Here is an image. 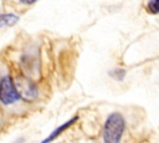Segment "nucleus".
Segmentation results:
<instances>
[{
    "mask_svg": "<svg viewBox=\"0 0 159 143\" xmlns=\"http://www.w3.org/2000/svg\"><path fill=\"white\" fill-rule=\"evenodd\" d=\"M125 129V121L118 112L111 113L104 123L102 139L103 143H119Z\"/></svg>",
    "mask_w": 159,
    "mask_h": 143,
    "instance_id": "f257e3e1",
    "label": "nucleus"
},
{
    "mask_svg": "<svg viewBox=\"0 0 159 143\" xmlns=\"http://www.w3.org/2000/svg\"><path fill=\"white\" fill-rule=\"evenodd\" d=\"M19 99L21 98L12 77L9 75L2 76L0 78V102L2 104H12Z\"/></svg>",
    "mask_w": 159,
    "mask_h": 143,
    "instance_id": "f03ea898",
    "label": "nucleus"
},
{
    "mask_svg": "<svg viewBox=\"0 0 159 143\" xmlns=\"http://www.w3.org/2000/svg\"><path fill=\"white\" fill-rule=\"evenodd\" d=\"M15 86H16V90H17L21 99H25V101H29V102L36 99V97L39 95L37 87L29 78L22 77V76L21 77L19 76V78L15 82Z\"/></svg>",
    "mask_w": 159,
    "mask_h": 143,
    "instance_id": "7ed1b4c3",
    "label": "nucleus"
},
{
    "mask_svg": "<svg viewBox=\"0 0 159 143\" xmlns=\"http://www.w3.org/2000/svg\"><path fill=\"white\" fill-rule=\"evenodd\" d=\"M77 119H78V116H73L71 119L66 121L65 123H62L61 126H58L57 128H55V129H53V131H52V132H51V133H50V134H48L41 143H50V142H52L53 139H56L57 137H60V134H62L67 128H70Z\"/></svg>",
    "mask_w": 159,
    "mask_h": 143,
    "instance_id": "20e7f679",
    "label": "nucleus"
},
{
    "mask_svg": "<svg viewBox=\"0 0 159 143\" xmlns=\"http://www.w3.org/2000/svg\"><path fill=\"white\" fill-rule=\"evenodd\" d=\"M19 16L12 12H4L0 14V27H7V26H14L19 21Z\"/></svg>",
    "mask_w": 159,
    "mask_h": 143,
    "instance_id": "39448f33",
    "label": "nucleus"
},
{
    "mask_svg": "<svg viewBox=\"0 0 159 143\" xmlns=\"http://www.w3.org/2000/svg\"><path fill=\"white\" fill-rule=\"evenodd\" d=\"M145 9L149 14L152 15H158L159 14V0H148Z\"/></svg>",
    "mask_w": 159,
    "mask_h": 143,
    "instance_id": "423d86ee",
    "label": "nucleus"
},
{
    "mask_svg": "<svg viewBox=\"0 0 159 143\" xmlns=\"http://www.w3.org/2000/svg\"><path fill=\"white\" fill-rule=\"evenodd\" d=\"M109 76H111L112 78L117 80V81H122V80L124 78V76H125V71H124L123 68L117 67V68H113L112 71H109Z\"/></svg>",
    "mask_w": 159,
    "mask_h": 143,
    "instance_id": "0eeeda50",
    "label": "nucleus"
},
{
    "mask_svg": "<svg viewBox=\"0 0 159 143\" xmlns=\"http://www.w3.org/2000/svg\"><path fill=\"white\" fill-rule=\"evenodd\" d=\"M22 5H32V4H35L36 1H39V0H19Z\"/></svg>",
    "mask_w": 159,
    "mask_h": 143,
    "instance_id": "6e6552de",
    "label": "nucleus"
},
{
    "mask_svg": "<svg viewBox=\"0 0 159 143\" xmlns=\"http://www.w3.org/2000/svg\"><path fill=\"white\" fill-rule=\"evenodd\" d=\"M24 142H25V139H24V138H21V139H17V141H16V142H14V143H24Z\"/></svg>",
    "mask_w": 159,
    "mask_h": 143,
    "instance_id": "1a4fd4ad",
    "label": "nucleus"
}]
</instances>
